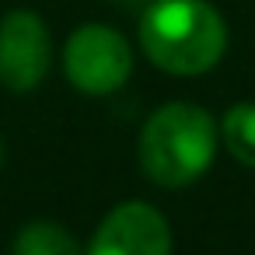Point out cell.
Here are the masks:
<instances>
[{"mask_svg": "<svg viewBox=\"0 0 255 255\" xmlns=\"http://www.w3.org/2000/svg\"><path fill=\"white\" fill-rule=\"evenodd\" d=\"M224 143L241 164L255 168V102H238V105L227 109V116H224Z\"/></svg>", "mask_w": 255, "mask_h": 255, "instance_id": "obj_7", "label": "cell"}, {"mask_svg": "<svg viewBox=\"0 0 255 255\" xmlns=\"http://www.w3.org/2000/svg\"><path fill=\"white\" fill-rule=\"evenodd\" d=\"M88 255H171L168 220L154 206L129 199L102 220Z\"/></svg>", "mask_w": 255, "mask_h": 255, "instance_id": "obj_5", "label": "cell"}, {"mask_svg": "<svg viewBox=\"0 0 255 255\" xmlns=\"http://www.w3.org/2000/svg\"><path fill=\"white\" fill-rule=\"evenodd\" d=\"M14 255H84L74 234L53 220H32L14 238Z\"/></svg>", "mask_w": 255, "mask_h": 255, "instance_id": "obj_6", "label": "cell"}, {"mask_svg": "<svg viewBox=\"0 0 255 255\" xmlns=\"http://www.w3.org/2000/svg\"><path fill=\"white\" fill-rule=\"evenodd\" d=\"M140 46L154 67L196 77L227 49V25L206 0H154L140 18Z\"/></svg>", "mask_w": 255, "mask_h": 255, "instance_id": "obj_1", "label": "cell"}, {"mask_svg": "<svg viewBox=\"0 0 255 255\" xmlns=\"http://www.w3.org/2000/svg\"><path fill=\"white\" fill-rule=\"evenodd\" d=\"M217 154V126L206 109L189 102L161 105L140 133L143 171L168 189L196 182Z\"/></svg>", "mask_w": 255, "mask_h": 255, "instance_id": "obj_2", "label": "cell"}, {"mask_svg": "<svg viewBox=\"0 0 255 255\" xmlns=\"http://www.w3.org/2000/svg\"><path fill=\"white\" fill-rule=\"evenodd\" d=\"M53 63V42L39 14L11 11L0 21V84L25 95L42 84Z\"/></svg>", "mask_w": 255, "mask_h": 255, "instance_id": "obj_4", "label": "cell"}, {"mask_svg": "<svg viewBox=\"0 0 255 255\" xmlns=\"http://www.w3.org/2000/svg\"><path fill=\"white\" fill-rule=\"evenodd\" d=\"M0 164H4V140H0Z\"/></svg>", "mask_w": 255, "mask_h": 255, "instance_id": "obj_8", "label": "cell"}, {"mask_svg": "<svg viewBox=\"0 0 255 255\" xmlns=\"http://www.w3.org/2000/svg\"><path fill=\"white\" fill-rule=\"evenodd\" d=\"M67 77L84 95H112L126 84L133 70V53L126 39L109 25H81L63 49Z\"/></svg>", "mask_w": 255, "mask_h": 255, "instance_id": "obj_3", "label": "cell"}]
</instances>
